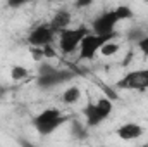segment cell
<instances>
[{"label":"cell","instance_id":"6da1fadb","mask_svg":"<svg viewBox=\"0 0 148 147\" xmlns=\"http://www.w3.org/2000/svg\"><path fill=\"white\" fill-rule=\"evenodd\" d=\"M66 121H67V118L62 114V111L57 109V107H48V109L41 111L40 114H36L33 118V125H35V128H36V132L40 135L53 133Z\"/></svg>","mask_w":148,"mask_h":147},{"label":"cell","instance_id":"7a4b0ae2","mask_svg":"<svg viewBox=\"0 0 148 147\" xmlns=\"http://www.w3.org/2000/svg\"><path fill=\"white\" fill-rule=\"evenodd\" d=\"M74 78V73L69 69H57L50 64H41L40 71H38V78H36V85L43 90H50L60 83H66L69 80Z\"/></svg>","mask_w":148,"mask_h":147},{"label":"cell","instance_id":"3957f363","mask_svg":"<svg viewBox=\"0 0 148 147\" xmlns=\"http://www.w3.org/2000/svg\"><path fill=\"white\" fill-rule=\"evenodd\" d=\"M112 112V102L107 97H100L97 102H90L84 109L83 114L86 118L88 126H98L102 121H105Z\"/></svg>","mask_w":148,"mask_h":147},{"label":"cell","instance_id":"277c9868","mask_svg":"<svg viewBox=\"0 0 148 147\" xmlns=\"http://www.w3.org/2000/svg\"><path fill=\"white\" fill-rule=\"evenodd\" d=\"M117 38V33H114V35H105V37H102V35H88V37L84 38L83 42H81V45H79V59L81 61H91L95 55H97V52L105 45V43H109L112 40H115Z\"/></svg>","mask_w":148,"mask_h":147},{"label":"cell","instance_id":"5b68a950","mask_svg":"<svg viewBox=\"0 0 148 147\" xmlns=\"http://www.w3.org/2000/svg\"><path fill=\"white\" fill-rule=\"evenodd\" d=\"M88 28L79 26V28H67L59 33V45L64 54H73L76 49H79L81 42L88 37Z\"/></svg>","mask_w":148,"mask_h":147},{"label":"cell","instance_id":"8992f818","mask_svg":"<svg viewBox=\"0 0 148 147\" xmlns=\"http://www.w3.org/2000/svg\"><path fill=\"white\" fill-rule=\"evenodd\" d=\"M119 88L124 90H147L148 88V69H138V71H131L126 76H122L117 81Z\"/></svg>","mask_w":148,"mask_h":147},{"label":"cell","instance_id":"52a82bcc","mask_svg":"<svg viewBox=\"0 0 148 147\" xmlns=\"http://www.w3.org/2000/svg\"><path fill=\"white\" fill-rule=\"evenodd\" d=\"M119 23V17L115 14V10H107L103 14H100L98 17L93 19L91 28L95 31V35H114L115 33V24Z\"/></svg>","mask_w":148,"mask_h":147},{"label":"cell","instance_id":"ba28073f","mask_svg":"<svg viewBox=\"0 0 148 147\" xmlns=\"http://www.w3.org/2000/svg\"><path fill=\"white\" fill-rule=\"evenodd\" d=\"M53 37H55V33L52 31L50 24H48V23H41V24H38V26H35V28L31 30V33H29V37H28V42H29L31 47L43 49V47L52 45Z\"/></svg>","mask_w":148,"mask_h":147},{"label":"cell","instance_id":"9c48e42d","mask_svg":"<svg viewBox=\"0 0 148 147\" xmlns=\"http://www.w3.org/2000/svg\"><path fill=\"white\" fill-rule=\"evenodd\" d=\"M115 133L122 140H134V139H140L143 135V128L138 123H124L117 128Z\"/></svg>","mask_w":148,"mask_h":147},{"label":"cell","instance_id":"30bf717a","mask_svg":"<svg viewBox=\"0 0 148 147\" xmlns=\"http://www.w3.org/2000/svg\"><path fill=\"white\" fill-rule=\"evenodd\" d=\"M69 23H71V12L66 10V9H62V10L55 12V16L52 17V21L48 24H50V28H52L53 33H60V31L67 30Z\"/></svg>","mask_w":148,"mask_h":147},{"label":"cell","instance_id":"8fae6325","mask_svg":"<svg viewBox=\"0 0 148 147\" xmlns=\"http://www.w3.org/2000/svg\"><path fill=\"white\" fill-rule=\"evenodd\" d=\"M81 99V90H79V87H69V88H66L64 90V94H62V101H64V104H74V102H77Z\"/></svg>","mask_w":148,"mask_h":147},{"label":"cell","instance_id":"7c38bea8","mask_svg":"<svg viewBox=\"0 0 148 147\" xmlns=\"http://www.w3.org/2000/svg\"><path fill=\"white\" fill-rule=\"evenodd\" d=\"M71 133H73L74 139H77V140H83V139L88 137V130H86V126L81 125V123H77V121H74L73 123V126H71Z\"/></svg>","mask_w":148,"mask_h":147},{"label":"cell","instance_id":"4fadbf2b","mask_svg":"<svg viewBox=\"0 0 148 147\" xmlns=\"http://www.w3.org/2000/svg\"><path fill=\"white\" fill-rule=\"evenodd\" d=\"M28 69L24 68V66H12V69H10V78L14 80V81H21V80H24V78H28Z\"/></svg>","mask_w":148,"mask_h":147},{"label":"cell","instance_id":"5bb4252c","mask_svg":"<svg viewBox=\"0 0 148 147\" xmlns=\"http://www.w3.org/2000/svg\"><path fill=\"white\" fill-rule=\"evenodd\" d=\"M119 49H121L119 43H115V42H109V43H105V45L100 49V52H102V55L110 57V55H115V54L119 52Z\"/></svg>","mask_w":148,"mask_h":147},{"label":"cell","instance_id":"9a60e30c","mask_svg":"<svg viewBox=\"0 0 148 147\" xmlns=\"http://www.w3.org/2000/svg\"><path fill=\"white\" fill-rule=\"evenodd\" d=\"M147 37V33H145V30L143 28H131L129 31H127V40L129 42H141L143 38Z\"/></svg>","mask_w":148,"mask_h":147},{"label":"cell","instance_id":"2e32d148","mask_svg":"<svg viewBox=\"0 0 148 147\" xmlns=\"http://www.w3.org/2000/svg\"><path fill=\"white\" fill-rule=\"evenodd\" d=\"M114 10H115L119 21H124V19H131V17H133V9L127 7V5H119V7H115Z\"/></svg>","mask_w":148,"mask_h":147},{"label":"cell","instance_id":"e0dca14e","mask_svg":"<svg viewBox=\"0 0 148 147\" xmlns=\"http://www.w3.org/2000/svg\"><path fill=\"white\" fill-rule=\"evenodd\" d=\"M138 49L141 50V54L145 55V57H148V35L141 42H138Z\"/></svg>","mask_w":148,"mask_h":147},{"label":"cell","instance_id":"ac0fdd59","mask_svg":"<svg viewBox=\"0 0 148 147\" xmlns=\"http://www.w3.org/2000/svg\"><path fill=\"white\" fill-rule=\"evenodd\" d=\"M31 55H33L35 61H41V57H43V50H41V49H36V47H31Z\"/></svg>","mask_w":148,"mask_h":147},{"label":"cell","instance_id":"d6986e66","mask_svg":"<svg viewBox=\"0 0 148 147\" xmlns=\"http://www.w3.org/2000/svg\"><path fill=\"white\" fill-rule=\"evenodd\" d=\"M41 50H43V55H45V57H55V50H53L50 45H48V47H43Z\"/></svg>","mask_w":148,"mask_h":147},{"label":"cell","instance_id":"ffe728a7","mask_svg":"<svg viewBox=\"0 0 148 147\" xmlns=\"http://www.w3.org/2000/svg\"><path fill=\"white\" fill-rule=\"evenodd\" d=\"M23 3H24L23 0H10V2H7V5L12 7V9H17V7H21Z\"/></svg>","mask_w":148,"mask_h":147},{"label":"cell","instance_id":"44dd1931","mask_svg":"<svg viewBox=\"0 0 148 147\" xmlns=\"http://www.w3.org/2000/svg\"><path fill=\"white\" fill-rule=\"evenodd\" d=\"M19 144H21V147H36V146H33V142H29L26 139H19Z\"/></svg>","mask_w":148,"mask_h":147},{"label":"cell","instance_id":"7402d4cb","mask_svg":"<svg viewBox=\"0 0 148 147\" xmlns=\"http://www.w3.org/2000/svg\"><path fill=\"white\" fill-rule=\"evenodd\" d=\"M91 5V0H81V2H76V7H88Z\"/></svg>","mask_w":148,"mask_h":147},{"label":"cell","instance_id":"603a6c76","mask_svg":"<svg viewBox=\"0 0 148 147\" xmlns=\"http://www.w3.org/2000/svg\"><path fill=\"white\" fill-rule=\"evenodd\" d=\"M131 59H133V52H129V54L126 55V59H124V62H122V64H124V66H127V64L131 62Z\"/></svg>","mask_w":148,"mask_h":147},{"label":"cell","instance_id":"cb8c5ba5","mask_svg":"<svg viewBox=\"0 0 148 147\" xmlns=\"http://www.w3.org/2000/svg\"><path fill=\"white\" fill-rule=\"evenodd\" d=\"M5 94H7V88H5L3 85H0V101L5 97Z\"/></svg>","mask_w":148,"mask_h":147}]
</instances>
